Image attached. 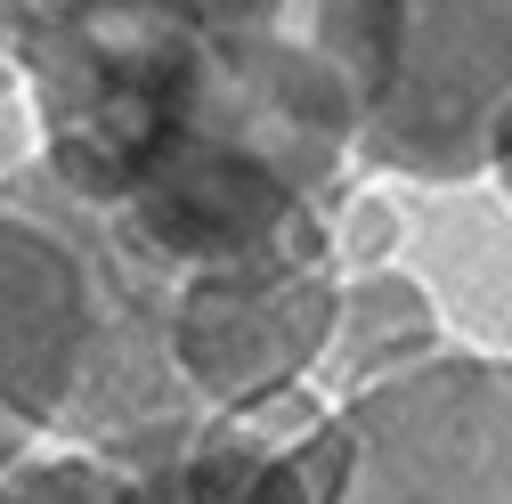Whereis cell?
Segmentation results:
<instances>
[{"label": "cell", "mask_w": 512, "mask_h": 504, "mask_svg": "<svg viewBox=\"0 0 512 504\" xmlns=\"http://www.w3.org/2000/svg\"><path fill=\"white\" fill-rule=\"evenodd\" d=\"M391 57L399 0H17L9 82L33 163L82 204L196 155L277 163L334 204Z\"/></svg>", "instance_id": "6da1fadb"}, {"label": "cell", "mask_w": 512, "mask_h": 504, "mask_svg": "<svg viewBox=\"0 0 512 504\" xmlns=\"http://www.w3.org/2000/svg\"><path fill=\"white\" fill-rule=\"evenodd\" d=\"M342 504H512V358L456 350L374 374L350 399Z\"/></svg>", "instance_id": "7a4b0ae2"}, {"label": "cell", "mask_w": 512, "mask_h": 504, "mask_svg": "<svg viewBox=\"0 0 512 504\" xmlns=\"http://www.w3.org/2000/svg\"><path fill=\"white\" fill-rule=\"evenodd\" d=\"M512 98V0H399L391 90L366 114L350 171L464 187L488 171V122Z\"/></svg>", "instance_id": "3957f363"}, {"label": "cell", "mask_w": 512, "mask_h": 504, "mask_svg": "<svg viewBox=\"0 0 512 504\" xmlns=\"http://www.w3.org/2000/svg\"><path fill=\"white\" fill-rule=\"evenodd\" d=\"M122 504H342L350 423L317 383L196 407L131 448H106Z\"/></svg>", "instance_id": "277c9868"}, {"label": "cell", "mask_w": 512, "mask_h": 504, "mask_svg": "<svg viewBox=\"0 0 512 504\" xmlns=\"http://www.w3.org/2000/svg\"><path fill=\"white\" fill-rule=\"evenodd\" d=\"M334 244L269 252L236 269L163 277V366L196 407H236L285 383H309L334 326Z\"/></svg>", "instance_id": "5b68a950"}, {"label": "cell", "mask_w": 512, "mask_h": 504, "mask_svg": "<svg viewBox=\"0 0 512 504\" xmlns=\"http://www.w3.org/2000/svg\"><path fill=\"white\" fill-rule=\"evenodd\" d=\"M90 350L82 252L41 212L0 196V472L57 431Z\"/></svg>", "instance_id": "8992f818"}, {"label": "cell", "mask_w": 512, "mask_h": 504, "mask_svg": "<svg viewBox=\"0 0 512 504\" xmlns=\"http://www.w3.org/2000/svg\"><path fill=\"white\" fill-rule=\"evenodd\" d=\"M439 342H456V334H447V309H439V293L415 269H399V261L350 269L334 285V326H326V350H317L309 383L326 399H350L358 383L431 358Z\"/></svg>", "instance_id": "52a82bcc"}, {"label": "cell", "mask_w": 512, "mask_h": 504, "mask_svg": "<svg viewBox=\"0 0 512 504\" xmlns=\"http://www.w3.org/2000/svg\"><path fill=\"white\" fill-rule=\"evenodd\" d=\"M114 496V456L74 448V439H41L33 456L0 472V504H106Z\"/></svg>", "instance_id": "ba28073f"}, {"label": "cell", "mask_w": 512, "mask_h": 504, "mask_svg": "<svg viewBox=\"0 0 512 504\" xmlns=\"http://www.w3.org/2000/svg\"><path fill=\"white\" fill-rule=\"evenodd\" d=\"M326 236H334V269L350 277V269H382V261H399V244H407V228H399V204L382 196V187L358 171L342 196H334V212H326Z\"/></svg>", "instance_id": "9c48e42d"}, {"label": "cell", "mask_w": 512, "mask_h": 504, "mask_svg": "<svg viewBox=\"0 0 512 504\" xmlns=\"http://www.w3.org/2000/svg\"><path fill=\"white\" fill-rule=\"evenodd\" d=\"M480 179H496V196L512 204V98L496 106V122H488V171Z\"/></svg>", "instance_id": "30bf717a"}, {"label": "cell", "mask_w": 512, "mask_h": 504, "mask_svg": "<svg viewBox=\"0 0 512 504\" xmlns=\"http://www.w3.org/2000/svg\"><path fill=\"white\" fill-rule=\"evenodd\" d=\"M9 33H17V0H0V74H9Z\"/></svg>", "instance_id": "8fae6325"}, {"label": "cell", "mask_w": 512, "mask_h": 504, "mask_svg": "<svg viewBox=\"0 0 512 504\" xmlns=\"http://www.w3.org/2000/svg\"><path fill=\"white\" fill-rule=\"evenodd\" d=\"M0 106H25V98H17V82H9V74H0Z\"/></svg>", "instance_id": "7c38bea8"}]
</instances>
